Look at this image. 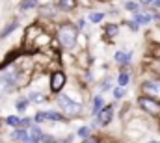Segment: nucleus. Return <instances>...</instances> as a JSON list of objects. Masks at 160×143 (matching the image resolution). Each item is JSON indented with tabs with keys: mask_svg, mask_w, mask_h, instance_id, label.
<instances>
[{
	"mask_svg": "<svg viewBox=\"0 0 160 143\" xmlns=\"http://www.w3.org/2000/svg\"><path fill=\"white\" fill-rule=\"evenodd\" d=\"M58 37H60V41H62V45L65 48H73L75 43H77V28L71 26V24H65V26L60 28Z\"/></svg>",
	"mask_w": 160,
	"mask_h": 143,
	"instance_id": "obj_1",
	"label": "nucleus"
},
{
	"mask_svg": "<svg viewBox=\"0 0 160 143\" xmlns=\"http://www.w3.org/2000/svg\"><path fill=\"white\" fill-rule=\"evenodd\" d=\"M142 91H143L147 97L160 99V82L158 80H147V82L142 86Z\"/></svg>",
	"mask_w": 160,
	"mask_h": 143,
	"instance_id": "obj_2",
	"label": "nucleus"
},
{
	"mask_svg": "<svg viewBox=\"0 0 160 143\" xmlns=\"http://www.w3.org/2000/svg\"><path fill=\"white\" fill-rule=\"evenodd\" d=\"M140 106L143 108L145 111H149V113H155V115H158L160 113V104L155 101V99L142 97V99H140Z\"/></svg>",
	"mask_w": 160,
	"mask_h": 143,
	"instance_id": "obj_3",
	"label": "nucleus"
},
{
	"mask_svg": "<svg viewBox=\"0 0 160 143\" xmlns=\"http://www.w3.org/2000/svg\"><path fill=\"white\" fill-rule=\"evenodd\" d=\"M58 104H60L62 110H65L67 113H78L80 111V104L73 102V101L67 99V97H58Z\"/></svg>",
	"mask_w": 160,
	"mask_h": 143,
	"instance_id": "obj_4",
	"label": "nucleus"
},
{
	"mask_svg": "<svg viewBox=\"0 0 160 143\" xmlns=\"http://www.w3.org/2000/svg\"><path fill=\"white\" fill-rule=\"evenodd\" d=\"M41 121H65V117L56 111H39L36 113V123H41Z\"/></svg>",
	"mask_w": 160,
	"mask_h": 143,
	"instance_id": "obj_5",
	"label": "nucleus"
},
{
	"mask_svg": "<svg viewBox=\"0 0 160 143\" xmlns=\"http://www.w3.org/2000/svg\"><path fill=\"white\" fill-rule=\"evenodd\" d=\"M63 84H65V74H63V72H54L52 78H50V89H52L54 93H58V91L63 87Z\"/></svg>",
	"mask_w": 160,
	"mask_h": 143,
	"instance_id": "obj_6",
	"label": "nucleus"
},
{
	"mask_svg": "<svg viewBox=\"0 0 160 143\" xmlns=\"http://www.w3.org/2000/svg\"><path fill=\"white\" fill-rule=\"evenodd\" d=\"M114 119V110H112V106H106L101 110V113H99V123L101 125H110V121Z\"/></svg>",
	"mask_w": 160,
	"mask_h": 143,
	"instance_id": "obj_7",
	"label": "nucleus"
},
{
	"mask_svg": "<svg viewBox=\"0 0 160 143\" xmlns=\"http://www.w3.org/2000/svg\"><path fill=\"white\" fill-rule=\"evenodd\" d=\"M13 89V82H11V78H0V97L2 95H6V93H9Z\"/></svg>",
	"mask_w": 160,
	"mask_h": 143,
	"instance_id": "obj_8",
	"label": "nucleus"
},
{
	"mask_svg": "<svg viewBox=\"0 0 160 143\" xmlns=\"http://www.w3.org/2000/svg\"><path fill=\"white\" fill-rule=\"evenodd\" d=\"M41 140H43L41 128H39V126H32V130H30V140H28V143H39Z\"/></svg>",
	"mask_w": 160,
	"mask_h": 143,
	"instance_id": "obj_9",
	"label": "nucleus"
},
{
	"mask_svg": "<svg viewBox=\"0 0 160 143\" xmlns=\"http://www.w3.org/2000/svg\"><path fill=\"white\" fill-rule=\"evenodd\" d=\"M11 138H13V140H17V141L28 143V140H30V134H28L24 128H21V130H15V132L11 134Z\"/></svg>",
	"mask_w": 160,
	"mask_h": 143,
	"instance_id": "obj_10",
	"label": "nucleus"
},
{
	"mask_svg": "<svg viewBox=\"0 0 160 143\" xmlns=\"http://www.w3.org/2000/svg\"><path fill=\"white\" fill-rule=\"evenodd\" d=\"M151 21V15H145V13H136L134 17V22H140V24H147Z\"/></svg>",
	"mask_w": 160,
	"mask_h": 143,
	"instance_id": "obj_11",
	"label": "nucleus"
},
{
	"mask_svg": "<svg viewBox=\"0 0 160 143\" xmlns=\"http://www.w3.org/2000/svg\"><path fill=\"white\" fill-rule=\"evenodd\" d=\"M77 6V0H60V7L62 9H73Z\"/></svg>",
	"mask_w": 160,
	"mask_h": 143,
	"instance_id": "obj_12",
	"label": "nucleus"
},
{
	"mask_svg": "<svg viewBox=\"0 0 160 143\" xmlns=\"http://www.w3.org/2000/svg\"><path fill=\"white\" fill-rule=\"evenodd\" d=\"M6 123H8L9 126H19V125H21V119L15 117V115H9V117L6 119Z\"/></svg>",
	"mask_w": 160,
	"mask_h": 143,
	"instance_id": "obj_13",
	"label": "nucleus"
},
{
	"mask_svg": "<svg viewBox=\"0 0 160 143\" xmlns=\"http://www.w3.org/2000/svg\"><path fill=\"white\" fill-rule=\"evenodd\" d=\"M101 106H102L101 97H95V101H93V113H101Z\"/></svg>",
	"mask_w": 160,
	"mask_h": 143,
	"instance_id": "obj_14",
	"label": "nucleus"
},
{
	"mask_svg": "<svg viewBox=\"0 0 160 143\" xmlns=\"http://www.w3.org/2000/svg\"><path fill=\"white\" fill-rule=\"evenodd\" d=\"M118 84H119L121 87H125V86L128 84V74H127V72H121L119 74V82H118Z\"/></svg>",
	"mask_w": 160,
	"mask_h": 143,
	"instance_id": "obj_15",
	"label": "nucleus"
},
{
	"mask_svg": "<svg viewBox=\"0 0 160 143\" xmlns=\"http://www.w3.org/2000/svg\"><path fill=\"white\" fill-rule=\"evenodd\" d=\"M34 6H36V0H24V2H21V9H30Z\"/></svg>",
	"mask_w": 160,
	"mask_h": 143,
	"instance_id": "obj_16",
	"label": "nucleus"
},
{
	"mask_svg": "<svg viewBox=\"0 0 160 143\" xmlns=\"http://www.w3.org/2000/svg\"><path fill=\"white\" fill-rule=\"evenodd\" d=\"M15 28H17V22H11V24H9L8 28H4V30H2V34H0V37H6L8 34H9V32H11V30H15Z\"/></svg>",
	"mask_w": 160,
	"mask_h": 143,
	"instance_id": "obj_17",
	"label": "nucleus"
},
{
	"mask_svg": "<svg viewBox=\"0 0 160 143\" xmlns=\"http://www.w3.org/2000/svg\"><path fill=\"white\" fill-rule=\"evenodd\" d=\"M102 17H104L102 13H91L89 15V21L91 22H99V21H102Z\"/></svg>",
	"mask_w": 160,
	"mask_h": 143,
	"instance_id": "obj_18",
	"label": "nucleus"
},
{
	"mask_svg": "<svg viewBox=\"0 0 160 143\" xmlns=\"http://www.w3.org/2000/svg\"><path fill=\"white\" fill-rule=\"evenodd\" d=\"M128 58H130V54H123V52H118L116 54V60L118 62H128Z\"/></svg>",
	"mask_w": 160,
	"mask_h": 143,
	"instance_id": "obj_19",
	"label": "nucleus"
},
{
	"mask_svg": "<svg viewBox=\"0 0 160 143\" xmlns=\"http://www.w3.org/2000/svg\"><path fill=\"white\" fill-rule=\"evenodd\" d=\"M106 34H108V36H118V26H116V24H110V26L106 28Z\"/></svg>",
	"mask_w": 160,
	"mask_h": 143,
	"instance_id": "obj_20",
	"label": "nucleus"
},
{
	"mask_svg": "<svg viewBox=\"0 0 160 143\" xmlns=\"http://www.w3.org/2000/svg\"><path fill=\"white\" fill-rule=\"evenodd\" d=\"M30 101H32V102H43L45 97H43V95H36V93H32V95H30Z\"/></svg>",
	"mask_w": 160,
	"mask_h": 143,
	"instance_id": "obj_21",
	"label": "nucleus"
},
{
	"mask_svg": "<svg viewBox=\"0 0 160 143\" xmlns=\"http://www.w3.org/2000/svg\"><path fill=\"white\" fill-rule=\"evenodd\" d=\"M125 7H127L128 11H138V7H140V6H138V4H134V2H127V4H125Z\"/></svg>",
	"mask_w": 160,
	"mask_h": 143,
	"instance_id": "obj_22",
	"label": "nucleus"
},
{
	"mask_svg": "<svg viewBox=\"0 0 160 143\" xmlns=\"http://www.w3.org/2000/svg\"><path fill=\"white\" fill-rule=\"evenodd\" d=\"M26 104H28V101H17V110L19 111H24L26 110Z\"/></svg>",
	"mask_w": 160,
	"mask_h": 143,
	"instance_id": "obj_23",
	"label": "nucleus"
},
{
	"mask_svg": "<svg viewBox=\"0 0 160 143\" xmlns=\"http://www.w3.org/2000/svg\"><path fill=\"white\" fill-rule=\"evenodd\" d=\"M123 95H125V89H123V87H118V89H114V97H116V99H121Z\"/></svg>",
	"mask_w": 160,
	"mask_h": 143,
	"instance_id": "obj_24",
	"label": "nucleus"
},
{
	"mask_svg": "<svg viewBox=\"0 0 160 143\" xmlns=\"http://www.w3.org/2000/svg\"><path fill=\"white\" fill-rule=\"evenodd\" d=\"M43 143H58L52 136H43Z\"/></svg>",
	"mask_w": 160,
	"mask_h": 143,
	"instance_id": "obj_25",
	"label": "nucleus"
},
{
	"mask_svg": "<svg viewBox=\"0 0 160 143\" xmlns=\"http://www.w3.org/2000/svg\"><path fill=\"white\" fill-rule=\"evenodd\" d=\"M26 125H30V119H22L19 126H21V128H26Z\"/></svg>",
	"mask_w": 160,
	"mask_h": 143,
	"instance_id": "obj_26",
	"label": "nucleus"
},
{
	"mask_svg": "<svg viewBox=\"0 0 160 143\" xmlns=\"http://www.w3.org/2000/svg\"><path fill=\"white\" fill-rule=\"evenodd\" d=\"M78 136H88V128H80V130H78Z\"/></svg>",
	"mask_w": 160,
	"mask_h": 143,
	"instance_id": "obj_27",
	"label": "nucleus"
},
{
	"mask_svg": "<svg viewBox=\"0 0 160 143\" xmlns=\"http://www.w3.org/2000/svg\"><path fill=\"white\" fill-rule=\"evenodd\" d=\"M140 2H142V4H151V2L155 4V0H140Z\"/></svg>",
	"mask_w": 160,
	"mask_h": 143,
	"instance_id": "obj_28",
	"label": "nucleus"
},
{
	"mask_svg": "<svg viewBox=\"0 0 160 143\" xmlns=\"http://www.w3.org/2000/svg\"><path fill=\"white\" fill-rule=\"evenodd\" d=\"M155 7H160V0H155V4H153Z\"/></svg>",
	"mask_w": 160,
	"mask_h": 143,
	"instance_id": "obj_29",
	"label": "nucleus"
},
{
	"mask_svg": "<svg viewBox=\"0 0 160 143\" xmlns=\"http://www.w3.org/2000/svg\"><path fill=\"white\" fill-rule=\"evenodd\" d=\"M155 69H157V71L160 72V62H158V63H155Z\"/></svg>",
	"mask_w": 160,
	"mask_h": 143,
	"instance_id": "obj_30",
	"label": "nucleus"
},
{
	"mask_svg": "<svg viewBox=\"0 0 160 143\" xmlns=\"http://www.w3.org/2000/svg\"><path fill=\"white\" fill-rule=\"evenodd\" d=\"M84 143H97V141H95V140H86Z\"/></svg>",
	"mask_w": 160,
	"mask_h": 143,
	"instance_id": "obj_31",
	"label": "nucleus"
},
{
	"mask_svg": "<svg viewBox=\"0 0 160 143\" xmlns=\"http://www.w3.org/2000/svg\"><path fill=\"white\" fill-rule=\"evenodd\" d=\"M2 125H4V119H0V130H2Z\"/></svg>",
	"mask_w": 160,
	"mask_h": 143,
	"instance_id": "obj_32",
	"label": "nucleus"
},
{
	"mask_svg": "<svg viewBox=\"0 0 160 143\" xmlns=\"http://www.w3.org/2000/svg\"><path fill=\"white\" fill-rule=\"evenodd\" d=\"M157 56H160V48H158V52H157Z\"/></svg>",
	"mask_w": 160,
	"mask_h": 143,
	"instance_id": "obj_33",
	"label": "nucleus"
},
{
	"mask_svg": "<svg viewBox=\"0 0 160 143\" xmlns=\"http://www.w3.org/2000/svg\"><path fill=\"white\" fill-rule=\"evenodd\" d=\"M149 143H153V141H149Z\"/></svg>",
	"mask_w": 160,
	"mask_h": 143,
	"instance_id": "obj_34",
	"label": "nucleus"
},
{
	"mask_svg": "<svg viewBox=\"0 0 160 143\" xmlns=\"http://www.w3.org/2000/svg\"><path fill=\"white\" fill-rule=\"evenodd\" d=\"M0 143H2V141H0Z\"/></svg>",
	"mask_w": 160,
	"mask_h": 143,
	"instance_id": "obj_35",
	"label": "nucleus"
}]
</instances>
